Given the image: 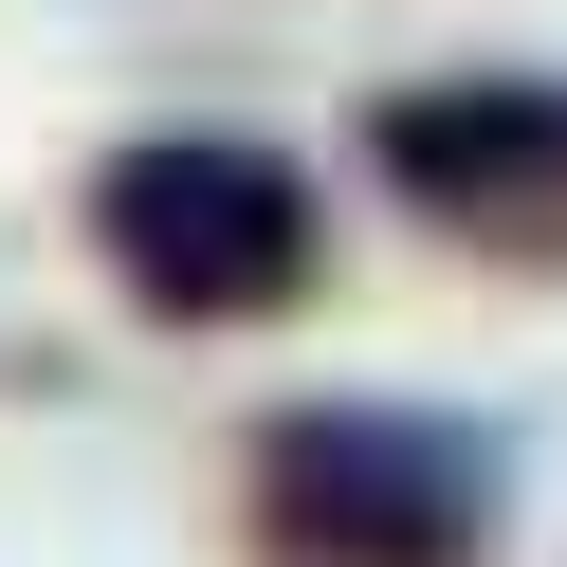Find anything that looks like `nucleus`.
Listing matches in <instances>:
<instances>
[{
    "label": "nucleus",
    "instance_id": "2",
    "mask_svg": "<svg viewBox=\"0 0 567 567\" xmlns=\"http://www.w3.org/2000/svg\"><path fill=\"white\" fill-rule=\"evenodd\" d=\"M92 257H111L128 311H165V330H257V311L311 293V257H330V220H311V165L238 147V128H147V147H111L74 184Z\"/></svg>",
    "mask_w": 567,
    "mask_h": 567
},
{
    "label": "nucleus",
    "instance_id": "1",
    "mask_svg": "<svg viewBox=\"0 0 567 567\" xmlns=\"http://www.w3.org/2000/svg\"><path fill=\"white\" fill-rule=\"evenodd\" d=\"M238 530L257 567H494L513 530V440L440 403H275L238 457Z\"/></svg>",
    "mask_w": 567,
    "mask_h": 567
},
{
    "label": "nucleus",
    "instance_id": "3",
    "mask_svg": "<svg viewBox=\"0 0 567 567\" xmlns=\"http://www.w3.org/2000/svg\"><path fill=\"white\" fill-rule=\"evenodd\" d=\"M367 184L494 275H567V74H421L367 92Z\"/></svg>",
    "mask_w": 567,
    "mask_h": 567
}]
</instances>
